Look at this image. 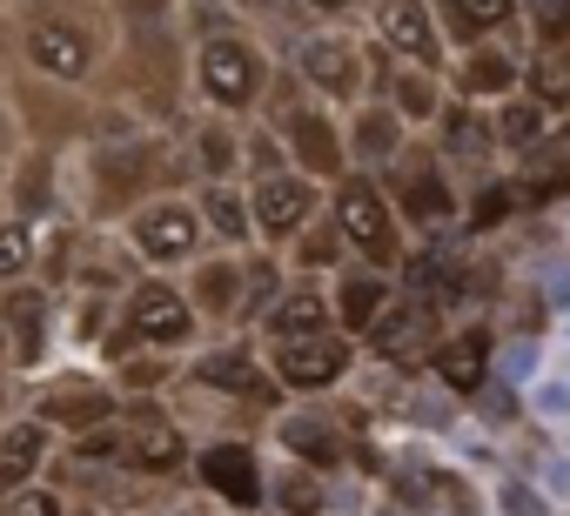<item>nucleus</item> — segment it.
Returning a JSON list of instances; mask_svg holds the SVG:
<instances>
[{"label": "nucleus", "mask_w": 570, "mask_h": 516, "mask_svg": "<svg viewBox=\"0 0 570 516\" xmlns=\"http://www.w3.org/2000/svg\"><path fill=\"white\" fill-rule=\"evenodd\" d=\"M323 329H336V316H330V289L309 276H296L282 289V302L262 316V343H296V336H323Z\"/></svg>", "instance_id": "nucleus-31"}, {"label": "nucleus", "mask_w": 570, "mask_h": 516, "mask_svg": "<svg viewBox=\"0 0 570 516\" xmlns=\"http://www.w3.org/2000/svg\"><path fill=\"white\" fill-rule=\"evenodd\" d=\"M503 509H510V516H543V503H537L530 489H517V483L503 489Z\"/></svg>", "instance_id": "nucleus-50"}, {"label": "nucleus", "mask_w": 570, "mask_h": 516, "mask_svg": "<svg viewBox=\"0 0 570 516\" xmlns=\"http://www.w3.org/2000/svg\"><path fill=\"white\" fill-rule=\"evenodd\" d=\"M343 135H350V168H363V175H383L396 155H403V141L416 135L383 95H370V101H356L350 115H343Z\"/></svg>", "instance_id": "nucleus-25"}, {"label": "nucleus", "mask_w": 570, "mask_h": 516, "mask_svg": "<svg viewBox=\"0 0 570 516\" xmlns=\"http://www.w3.org/2000/svg\"><path fill=\"white\" fill-rule=\"evenodd\" d=\"M396 302V276H383V269H363V262H350V269H336L330 276V316H336V329L343 336H370L376 322H383V309Z\"/></svg>", "instance_id": "nucleus-26"}, {"label": "nucleus", "mask_w": 570, "mask_h": 516, "mask_svg": "<svg viewBox=\"0 0 570 516\" xmlns=\"http://www.w3.org/2000/svg\"><path fill=\"white\" fill-rule=\"evenodd\" d=\"M436 155L450 161V175H456L463 188L490 181V175H497V161H503V148H497V121H490L476 101L450 95V101H443V115H436Z\"/></svg>", "instance_id": "nucleus-17"}, {"label": "nucleus", "mask_w": 570, "mask_h": 516, "mask_svg": "<svg viewBox=\"0 0 570 516\" xmlns=\"http://www.w3.org/2000/svg\"><path fill=\"white\" fill-rule=\"evenodd\" d=\"M530 48H570V0H517Z\"/></svg>", "instance_id": "nucleus-43"}, {"label": "nucleus", "mask_w": 570, "mask_h": 516, "mask_svg": "<svg viewBox=\"0 0 570 516\" xmlns=\"http://www.w3.org/2000/svg\"><path fill=\"white\" fill-rule=\"evenodd\" d=\"M0 8H14V0H0Z\"/></svg>", "instance_id": "nucleus-52"}, {"label": "nucleus", "mask_w": 570, "mask_h": 516, "mask_svg": "<svg viewBox=\"0 0 570 516\" xmlns=\"http://www.w3.org/2000/svg\"><path fill=\"white\" fill-rule=\"evenodd\" d=\"M497 148H503V161H517V155H530V148H543L550 141V115L530 101V95H510V101H497Z\"/></svg>", "instance_id": "nucleus-40"}, {"label": "nucleus", "mask_w": 570, "mask_h": 516, "mask_svg": "<svg viewBox=\"0 0 570 516\" xmlns=\"http://www.w3.org/2000/svg\"><path fill=\"white\" fill-rule=\"evenodd\" d=\"M268 516H330V476H316L303 463H282L268 476Z\"/></svg>", "instance_id": "nucleus-37"}, {"label": "nucleus", "mask_w": 570, "mask_h": 516, "mask_svg": "<svg viewBox=\"0 0 570 516\" xmlns=\"http://www.w3.org/2000/svg\"><path fill=\"white\" fill-rule=\"evenodd\" d=\"M121 235L141 255L148 276H181V269H195L202 255H208V221H202L195 195H155V201H141L121 221Z\"/></svg>", "instance_id": "nucleus-6"}, {"label": "nucleus", "mask_w": 570, "mask_h": 516, "mask_svg": "<svg viewBox=\"0 0 570 516\" xmlns=\"http://www.w3.org/2000/svg\"><path fill=\"white\" fill-rule=\"evenodd\" d=\"M523 215V195L510 175H490L476 188H463V241H490L497 228H510Z\"/></svg>", "instance_id": "nucleus-35"}, {"label": "nucleus", "mask_w": 570, "mask_h": 516, "mask_svg": "<svg viewBox=\"0 0 570 516\" xmlns=\"http://www.w3.org/2000/svg\"><path fill=\"white\" fill-rule=\"evenodd\" d=\"M376 181H383V195H390L396 221H403V228H416V235H443L450 221H463V181L450 175V161L436 155V141H430V135H410V141H403V155H396Z\"/></svg>", "instance_id": "nucleus-4"}, {"label": "nucleus", "mask_w": 570, "mask_h": 516, "mask_svg": "<svg viewBox=\"0 0 570 516\" xmlns=\"http://www.w3.org/2000/svg\"><path fill=\"white\" fill-rule=\"evenodd\" d=\"M141 276H148V269H141V255L128 248V235H121V228H95V221H81L68 296H115V302H121Z\"/></svg>", "instance_id": "nucleus-19"}, {"label": "nucleus", "mask_w": 570, "mask_h": 516, "mask_svg": "<svg viewBox=\"0 0 570 516\" xmlns=\"http://www.w3.org/2000/svg\"><path fill=\"white\" fill-rule=\"evenodd\" d=\"M115 41L121 28L108 0H14V54L35 81L95 95V81L115 61Z\"/></svg>", "instance_id": "nucleus-1"}, {"label": "nucleus", "mask_w": 570, "mask_h": 516, "mask_svg": "<svg viewBox=\"0 0 570 516\" xmlns=\"http://www.w3.org/2000/svg\"><path fill=\"white\" fill-rule=\"evenodd\" d=\"M55 322H61V296L48 282H14L0 289V329H8V369L14 376H41L55 363Z\"/></svg>", "instance_id": "nucleus-14"}, {"label": "nucleus", "mask_w": 570, "mask_h": 516, "mask_svg": "<svg viewBox=\"0 0 570 516\" xmlns=\"http://www.w3.org/2000/svg\"><path fill=\"white\" fill-rule=\"evenodd\" d=\"M195 329H202V316H195L188 289H181L175 276H141V282L121 296V316H115V329H108V343H101L95 356H101L108 369H115L121 356H135V349L175 356V349L195 343Z\"/></svg>", "instance_id": "nucleus-3"}, {"label": "nucleus", "mask_w": 570, "mask_h": 516, "mask_svg": "<svg viewBox=\"0 0 570 516\" xmlns=\"http://www.w3.org/2000/svg\"><path fill=\"white\" fill-rule=\"evenodd\" d=\"M370 28H376V48L390 61H410V68H430L443 75V28H436V8L430 0H370Z\"/></svg>", "instance_id": "nucleus-18"}, {"label": "nucleus", "mask_w": 570, "mask_h": 516, "mask_svg": "<svg viewBox=\"0 0 570 516\" xmlns=\"http://www.w3.org/2000/svg\"><path fill=\"white\" fill-rule=\"evenodd\" d=\"M443 329H450L443 309H430V302H416V296H396V302L383 309V322L363 336V356H376V363L396 369V376H416V369H430Z\"/></svg>", "instance_id": "nucleus-15"}, {"label": "nucleus", "mask_w": 570, "mask_h": 516, "mask_svg": "<svg viewBox=\"0 0 570 516\" xmlns=\"http://www.w3.org/2000/svg\"><path fill=\"white\" fill-rule=\"evenodd\" d=\"M28 155V135H21V115H14V101H8V88H0V181L14 175V161Z\"/></svg>", "instance_id": "nucleus-46"}, {"label": "nucleus", "mask_w": 570, "mask_h": 516, "mask_svg": "<svg viewBox=\"0 0 570 516\" xmlns=\"http://www.w3.org/2000/svg\"><path fill=\"white\" fill-rule=\"evenodd\" d=\"M242 255L248 248H208L195 269H181V289H188L202 322H235V309H242Z\"/></svg>", "instance_id": "nucleus-28"}, {"label": "nucleus", "mask_w": 570, "mask_h": 516, "mask_svg": "<svg viewBox=\"0 0 570 516\" xmlns=\"http://www.w3.org/2000/svg\"><path fill=\"white\" fill-rule=\"evenodd\" d=\"M35 262H41V228L0 208V289L28 282V276H35Z\"/></svg>", "instance_id": "nucleus-41"}, {"label": "nucleus", "mask_w": 570, "mask_h": 516, "mask_svg": "<svg viewBox=\"0 0 570 516\" xmlns=\"http://www.w3.org/2000/svg\"><path fill=\"white\" fill-rule=\"evenodd\" d=\"M376 95L423 135V128H436V115H443V101H450V81L443 75H430V68H410V61H390L383 68V81H376Z\"/></svg>", "instance_id": "nucleus-30"}, {"label": "nucleus", "mask_w": 570, "mask_h": 516, "mask_svg": "<svg viewBox=\"0 0 570 516\" xmlns=\"http://www.w3.org/2000/svg\"><path fill=\"white\" fill-rule=\"evenodd\" d=\"M21 403H28V396H21V383H14V376H0V423H14V416H21Z\"/></svg>", "instance_id": "nucleus-49"}, {"label": "nucleus", "mask_w": 570, "mask_h": 516, "mask_svg": "<svg viewBox=\"0 0 570 516\" xmlns=\"http://www.w3.org/2000/svg\"><path fill=\"white\" fill-rule=\"evenodd\" d=\"M523 95L543 115H570V48H530L523 54Z\"/></svg>", "instance_id": "nucleus-38"}, {"label": "nucleus", "mask_w": 570, "mask_h": 516, "mask_svg": "<svg viewBox=\"0 0 570 516\" xmlns=\"http://www.w3.org/2000/svg\"><path fill=\"white\" fill-rule=\"evenodd\" d=\"M523 54H530V48H510V41H476V48H463V54H456L450 88H456L463 101H476V108H497V101L523 95Z\"/></svg>", "instance_id": "nucleus-24"}, {"label": "nucleus", "mask_w": 570, "mask_h": 516, "mask_svg": "<svg viewBox=\"0 0 570 516\" xmlns=\"http://www.w3.org/2000/svg\"><path fill=\"white\" fill-rule=\"evenodd\" d=\"M0 516H75V503H68V489H55L41 476V483H28V489H14L8 503H0Z\"/></svg>", "instance_id": "nucleus-45"}, {"label": "nucleus", "mask_w": 570, "mask_h": 516, "mask_svg": "<svg viewBox=\"0 0 570 516\" xmlns=\"http://www.w3.org/2000/svg\"><path fill=\"white\" fill-rule=\"evenodd\" d=\"M188 389H202V396H222V403H242V409H255V416H282V383L268 376V363H262V349L255 343H215V349H202L195 363H188V376H181Z\"/></svg>", "instance_id": "nucleus-9"}, {"label": "nucleus", "mask_w": 570, "mask_h": 516, "mask_svg": "<svg viewBox=\"0 0 570 516\" xmlns=\"http://www.w3.org/2000/svg\"><path fill=\"white\" fill-rule=\"evenodd\" d=\"M356 336H343V329H323V336H296V343H262V363H268V376L282 383V396H330V389H343L350 383V369H356Z\"/></svg>", "instance_id": "nucleus-11"}, {"label": "nucleus", "mask_w": 570, "mask_h": 516, "mask_svg": "<svg viewBox=\"0 0 570 516\" xmlns=\"http://www.w3.org/2000/svg\"><path fill=\"white\" fill-rule=\"evenodd\" d=\"M289 75H296L323 108H336V115H350L356 101H370V48H363L356 34H330V28L303 34L296 54H289Z\"/></svg>", "instance_id": "nucleus-7"}, {"label": "nucleus", "mask_w": 570, "mask_h": 516, "mask_svg": "<svg viewBox=\"0 0 570 516\" xmlns=\"http://www.w3.org/2000/svg\"><path fill=\"white\" fill-rule=\"evenodd\" d=\"M8 101H14V115H21V135H28V148H55V155H75L81 141H88V128H95V95H81V88H55V81H14L8 88Z\"/></svg>", "instance_id": "nucleus-12"}, {"label": "nucleus", "mask_w": 570, "mask_h": 516, "mask_svg": "<svg viewBox=\"0 0 570 516\" xmlns=\"http://www.w3.org/2000/svg\"><path fill=\"white\" fill-rule=\"evenodd\" d=\"M289 155H282V135L268 121H242V181H262V175H282Z\"/></svg>", "instance_id": "nucleus-44"}, {"label": "nucleus", "mask_w": 570, "mask_h": 516, "mask_svg": "<svg viewBox=\"0 0 570 516\" xmlns=\"http://www.w3.org/2000/svg\"><path fill=\"white\" fill-rule=\"evenodd\" d=\"M55 449H61V436L41 416H28V409L14 423H0V503H8L14 489H28V483H41L55 469Z\"/></svg>", "instance_id": "nucleus-27"}, {"label": "nucleus", "mask_w": 570, "mask_h": 516, "mask_svg": "<svg viewBox=\"0 0 570 516\" xmlns=\"http://www.w3.org/2000/svg\"><path fill=\"white\" fill-rule=\"evenodd\" d=\"M0 201H8V215H21V221H35V228L61 221V208H68V155L28 148V155L14 161V175L0 181Z\"/></svg>", "instance_id": "nucleus-23"}, {"label": "nucleus", "mask_w": 570, "mask_h": 516, "mask_svg": "<svg viewBox=\"0 0 570 516\" xmlns=\"http://www.w3.org/2000/svg\"><path fill=\"white\" fill-rule=\"evenodd\" d=\"M195 463V443H188V423L175 409H161V396H141L121 409V476L135 483H168Z\"/></svg>", "instance_id": "nucleus-8"}, {"label": "nucleus", "mask_w": 570, "mask_h": 516, "mask_svg": "<svg viewBox=\"0 0 570 516\" xmlns=\"http://www.w3.org/2000/svg\"><path fill=\"white\" fill-rule=\"evenodd\" d=\"M188 469H195V489L215 496L222 509H235V516H262V509H268V463H262V449H255L248 436H215V443H202Z\"/></svg>", "instance_id": "nucleus-13"}, {"label": "nucleus", "mask_w": 570, "mask_h": 516, "mask_svg": "<svg viewBox=\"0 0 570 516\" xmlns=\"http://www.w3.org/2000/svg\"><path fill=\"white\" fill-rule=\"evenodd\" d=\"M323 208H330V188L309 181L303 168H282V175L248 181V215H255V235L262 241H296Z\"/></svg>", "instance_id": "nucleus-16"}, {"label": "nucleus", "mask_w": 570, "mask_h": 516, "mask_svg": "<svg viewBox=\"0 0 570 516\" xmlns=\"http://www.w3.org/2000/svg\"><path fill=\"white\" fill-rule=\"evenodd\" d=\"M275 443H282V456H289V463H303V469H316V476H336V469L356 463L350 429H343L330 409H316V403L282 409V416H275Z\"/></svg>", "instance_id": "nucleus-20"}, {"label": "nucleus", "mask_w": 570, "mask_h": 516, "mask_svg": "<svg viewBox=\"0 0 570 516\" xmlns=\"http://www.w3.org/2000/svg\"><path fill=\"white\" fill-rule=\"evenodd\" d=\"M490 369H497V329H490L483 316L443 329V343H436V356H430V376L443 383V396L476 403V396L490 389Z\"/></svg>", "instance_id": "nucleus-21"}, {"label": "nucleus", "mask_w": 570, "mask_h": 516, "mask_svg": "<svg viewBox=\"0 0 570 516\" xmlns=\"http://www.w3.org/2000/svg\"><path fill=\"white\" fill-rule=\"evenodd\" d=\"M510 322H517V329H543V302H537V289H510Z\"/></svg>", "instance_id": "nucleus-47"}, {"label": "nucleus", "mask_w": 570, "mask_h": 516, "mask_svg": "<svg viewBox=\"0 0 570 516\" xmlns=\"http://www.w3.org/2000/svg\"><path fill=\"white\" fill-rule=\"evenodd\" d=\"M517 195H523V215L530 208H557V201H570V148L550 135L543 148H530V155H517Z\"/></svg>", "instance_id": "nucleus-34"}, {"label": "nucleus", "mask_w": 570, "mask_h": 516, "mask_svg": "<svg viewBox=\"0 0 570 516\" xmlns=\"http://www.w3.org/2000/svg\"><path fill=\"white\" fill-rule=\"evenodd\" d=\"M0 376H14V369H8V329H0Z\"/></svg>", "instance_id": "nucleus-51"}, {"label": "nucleus", "mask_w": 570, "mask_h": 516, "mask_svg": "<svg viewBox=\"0 0 570 516\" xmlns=\"http://www.w3.org/2000/svg\"><path fill=\"white\" fill-rule=\"evenodd\" d=\"M168 376H175V363H168V356H155V349H135V356H121V363L108 369V383H115L128 403L161 396V389H168Z\"/></svg>", "instance_id": "nucleus-42"}, {"label": "nucleus", "mask_w": 570, "mask_h": 516, "mask_svg": "<svg viewBox=\"0 0 570 516\" xmlns=\"http://www.w3.org/2000/svg\"><path fill=\"white\" fill-rule=\"evenodd\" d=\"M289 269H296V276H309V282H316V276L350 269V241L336 235V221H330V215H316V221L289 241Z\"/></svg>", "instance_id": "nucleus-39"}, {"label": "nucleus", "mask_w": 570, "mask_h": 516, "mask_svg": "<svg viewBox=\"0 0 570 516\" xmlns=\"http://www.w3.org/2000/svg\"><path fill=\"white\" fill-rule=\"evenodd\" d=\"M303 14H316V21H343V14H356L363 0H296Z\"/></svg>", "instance_id": "nucleus-48"}, {"label": "nucleus", "mask_w": 570, "mask_h": 516, "mask_svg": "<svg viewBox=\"0 0 570 516\" xmlns=\"http://www.w3.org/2000/svg\"><path fill=\"white\" fill-rule=\"evenodd\" d=\"M430 8H436V28L456 54L476 41H503V28L517 21V0H430Z\"/></svg>", "instance_id": "nucleus-33"}, {"label": "nucleus", "mask_w": 570, "mask_h": 516, "mask_svg": "<svg viewBox=\"0 0 570 516\" xmlns=\"http://www.w3.org/2000/svg\"><path fill=\"white\" fill-rule=\"evenodd\" d=\"M323 215H330V221H336V235L350 241V262L383 269V276H396V269H403L410 241H403V221H396V208H390V195H383V181H376V175L350 168V175L330 188V208H323Z\"/></svg>", "instance_id": "nucleus-5"}, {"label": "nucleus", "mask_w": 570, "mask_h": 516, "mask_svg": "<svg viewBox=\"0 0 570 516\" xmlns=\"http://www.w3.org/2000/svg\"><path fill=\"white\" fill-rule=\"evenodd\" d=\"M282 289H289V269H282L268 248H248L242 255V309H235V322L242 329H262V316L282 302Z\"/></svg>", "instance_id": "nucleus-36"}, {"label": "nucleus", "mask_w": 570, "mask_h": 516, "mask_svg": "<svg viewBox=\"0 0 570 516\" xmlns=\"http://www.w3.org/2000/svg\"><path fill=\"white\" fill-rule=\"evenodd\" d=\"M121 409H128V396L108 376H88V369H61V376L35 383V396H28V416H41L61 443H75L88 429H108Z\"/></svg>", "instance_id": "nucleus-10"}, {"label": "nucleus", "mask_w": 570, "mask_h": 516, "mask_svg": "<svg viewBox=\"0 0 570 516\" xmlns=\"http://www.w3.org/2000/svg\"><path fill=\"white\" fill-rule=\"evenodd\" d=\"M0 208H8V201H0Z\"/></svg>", "instance_id": "nucleus-53"}, {"label": "nucleus", "mask_w": 570, "mask_h": 516, "mask_svg": "<svg viewBox=\"0 0 570 516\" xmlns=\"http://www.w3.org/2000/svg\"><path fill=\"white\" fill-rule=\"evenodd\" d=\"M181 148H188L195 181H242V121L202 108L181 121Z\"/></svg>", "instance_id": "nucleus-29"}, {"label": "nucleus", "mask_w": 570, "mask_h": 516, "mask_svg": "<svg viewBox=\"0 0 570 516\" xmlns=\"http://www.w3.org/2000/svg\"><path fill=\"white\" fill-rule=\"evenodd\" d=\"M268 81H275V61L268 48L228 21V28H208L188 41V88L208 115H228V121H255L262 101H268Z\"/></svg>", "instance_id": "nucleus-2"}, {"label": "nucleus", "mask_w": 570, "mask_h": 516, "mask_svg": "<svg viewBox=\"0 0 570 516\" xmlns=\"http://www.w3.org/2000/svg\"><path fill=\"white\" fill-rule=\"evenodd\" d=\"M195 208L208 221L215 248H255V215H248V181H195Z\"/></svg>", "instance_id": "nucleus-32"}, {"label": "nucleus", "mask_w": 570, "mask_h": 516, "mask_svg": "<svg viewBox=\"0 0 570 516\" xmlns=\"http://www.w3.org/2000/svg\"><path fill=\"white\" fill-rule=\"evenodd\" d=\"M390 483H396L403 509H416V516H483V503H476V489L463 483V469H450V463H436V456H423V449H410Z\"/></svg>", "instance_id": "nucleus-22"}]
</instances>
